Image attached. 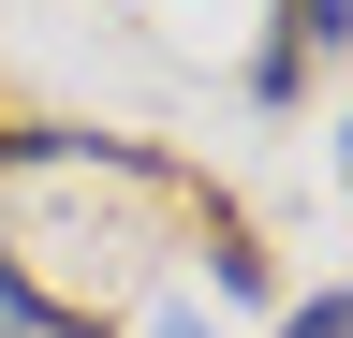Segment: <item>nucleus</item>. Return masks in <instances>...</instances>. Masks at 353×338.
Instances as JSON below:
<instances>
[{"label":"nucleus","mask_w":353,"mask_h":338,"mask_svg":"<svg viewBox=\"0 0 353 338\" xmlns=\"http://www.w3.org/2000/svg\"><path fill=\"white\" fill-rule=\"evenodd\" d=\"M339 30H353V0H280V45H265V103H294V89H309V59H324Z\"/></svg>","instance_id":"f257e3e1"},{"label":"nucleus","mask_w":353,"mask_h":338,"mask_svg":"<svg viewBox=\"0 0 353 338\" xmlns=\"http://www.w3.org/2000/svg\"><path fill=\"white\" fill-rule=\"evenodd\" d=\"M280 338H353V279H339V294H309V309H294Z\"/></svg>","instance_id":"f03ea898"},{"label":"nucleus","mask_w":353,"mask_h":338,"mask_svg":"<svg viewBox=\"0 0 353 338\" xmlns=\"http://www.w3.org/2000/svg\"><path fill=\"white\" fill-rule=\"evenodd\" d=\"M339 177H353V118H339Z\"/></svg>","instance_id":"7ed1b4c3"}]
</instances>
